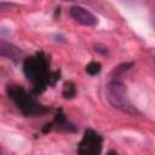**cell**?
I'll use <instances>...</instances> for the list:
<instances>
[{
    "mask_svg": "<svg viewBox=\"0 0 155 155\" xmlns=\"http://www.w3.org/2000/svg\"><path fill=\"white\" fill-rule=\"evenodd\" d=\"M23 71L27 79L39 91L44 90L50 84L51 74L48 69V63L41 53L27 58L23 64Z\"/></svg>",
    "mask_w": 155,
    "mask_h": 155,
    "instance_id": "1",
    "label": "cell"
},
{
    "mask_svg": "<svg viewBox=\"0 0 155 155\" xmlns=\"http://www.w3.org/2000/svg\"><path fill=\"white\" fill-rule=\"evenodd\" d=\"M105 96H107L108 102L115 109L131 114V115L137 114V110L131 103V99L128 97L127 87L124 82L117 81V80L110 81L105 88Z\"/></svg>",
    "mask_w": 155,
    "mask_h": 155,
    "instance_id": "2",
    "label": "cell"
},
{
    "mask_svg": "<svg viewBox=\"0 0 155 155\" xmlns=\"http://www.w3.org/2000/svg\"><path fill=\"white\" fill-rule=\"evenodd\" d=\"M7 93L8 97L17 105V108L21 109V111L25 115H38L46 110L33 97H30L21 86H8Z\"/></svg>",
    "mask_w": 155,
    "mask_h": 155,
    "instance_id": "3",
    "label": "cell"
},
{
    "mask_svg": "<svg viewBox=\"0 0 155 155\" xmlns=\"http://www.w3.org/2000/svg\"><path fill=\"white\" fill-rule=\"evenodd\" d=\"M103 137L94 130H86L80 143L78 144V153L82 155H97L102 151Z\"/></svg>",
    "mask_w": 155,
    "mask_h": 155,
    "instance_id": "4",
    "label": "cell"
},
{
    "mask_svg": "<svg viewBox=\"0 0 155 155\" xmlns=\"http://www.w3.org/2000/svg\"><path fill=\"white\" fill-rule=\"evenodd\" d=\"M69 15L76 23H79L84 27H93L98 23L97 17L91 11H88L87 8L79 6V5L71 6L69 8Z\"/></svg>",
    "mask_w": 155,
    "mask_h": 155,
    "instance_id": "5",
    "label": "cell"
},
{
    "mask_svg": "<svg viewBox=\"0 0 155 155\" xmlns=\"http://www.w3.org/2000/svg\"><path fill=\"white\" fill-rule=\"evenodd\" d=\"M0 53H1L2 57H7V58H11V59H15L21 54V50H18V47H16V46H13L11 44L1 41Z\"/></svg>",
    "mask_w": 155,
    "mask_h": 155,
    "instance_id": "6",
    "label": "cell"
},
{
    "mask_svg": "<svg viewBox=\"0 0 155 155\" xmlns=\"http://www.w3.org/2000/svg\"><path fill=\"white\" fill-rule=\"evenodd\" d=\"M101 70H102V65L98 62H91V63H88L86 65V73L90 74V75H92V76L99 74Z\"/></svg>",
    "mask_w": 155,
    "mask_h": 155,
    "instance_id": "7",
    "label": "cell"
},
{
    "mask_svg": "<svg viewBox=\"0 0 155 155\" xmlns=\"http://www.w3.org/2000/svg\"><path fill=\"white\" fill-rule=\"evenodd\" d=\"M76 91H75V87L71 82H67L63 87V96L64 98H73L75 96Z\"/></svg>",
    "mask_w": 155,
    "mask_h": 155,
    "instance_id": "8",
    "label": "cell"
}]
</instances>
